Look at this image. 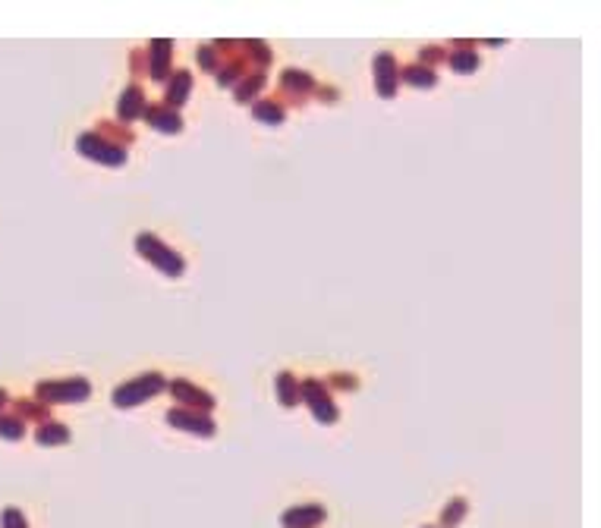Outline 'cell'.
I'll return each instance as SVG.
<instances>
[{"label":"cell","instance_id":"cell-9","mask_svg":"<svg viewBox=\"0 0 601 528\" xmlns=\"http://www.w3.org/2000/svg\"><path fill=\"white\" fill-rule=\"evenodd\" d=\"M447 513H444V525H454V522H460L463 519V513H466V500H454V503H447Z\"/></svg>","mask_w":601,"mask_h":528},{"label":"cell","instance_id":"cell-5","mask_svg":"<svg viewBox=\"0 0 601 528\" xmlns=\"http://www.w3.org/2000/svg\"><path fill=\"white\" fill-rule=\"evenodd\" d=\"M324 519L321 506H296L290 513H284V525L287 528H315Z\"/></svg>","mask_w":601,"mask_h":528},{"label":"cell","instance_id":"cell-2","mask_svg":"<svg viewBox=\"0 0 601 528\" xmlns=\"http://www.w3.org/2000/svg\"><path fill=\"white\" fill-rule=\"evenodd\" d=\"M139 245H142V251H148L145 258H152V261H158L161 267L167 270V274H180V270H183V261H180V258L173 255L171 249H164V245H161L158 239H152V236H142V239H139Z\"/></svg>","mask_w":601,"mask_h":528},{"label":"cell","instance_id":"cell-1","mask_svg":"<svg viewBox=\"0 0 601 528\" xmlns=\"http://www.w3.org/2000/svg\"><path fill=\"white\" fill-rule=\"evenodd\" d=\"M164 387V381H161V374H145V377H139V381H133V383H126V387H120L114 393V399H117V406H136V402H142L145 396H152V393H158V390Z\"/></svg>","mask_w":601,"mask_h":528},{"label":"cell","instance_id":"cell-11","mask_svg":"<svg viewBox=\"0 0 601 528\" xmlns=\"http://www.w3.org/2000/svg\"><path fill=\"white\" fill-rule=\"evenodd\" d=\"M255 117H261V119H271V123H280V119H284V110H280V107L259 104V107H255Z\"/></svg>","mask_w":601,"mask_h":528},{"label":"cell","instance_id":"cell-10","mask_svg":"<svg viewBox=\"0 0 601 528\" xmlns=\"http://www.w3.org/2000/svg\"><path fill=\"white\" fill-rule=\"evenodd\" d=\"M454 69H463V73H466V69H472L475 63H479V54H469V50H463V54H454Z\"/></svg>","mask_w":601,"mask_h":528},{"label":"cell","instance_id":"cell-4","mask_svg":"<svg viewBox=\"0 0 601 528\" xmlns=\"http://www.w3.org/2000/svg\"><path fill=\"white\" fill-rule=\"evenodd\" d=\"M167 421L177 425V427H183V431H189V434H198V437H211V434H215V425H211L208 418L192 415V412H171L167 415Z\"/></svg>","mask_w":601,"mask_h":528},{"label":"cell","instance_id":"cell-6","mask_svg":"<svg viewBox=\"0 0 601 528\" xmlns=\"http://www.w3.org/2000/svg\"><path fill=\"white\" fill-rule=\"evenodd\" d=\"M173 396H177L180 402H186V406L205 409V412H208V409L215 406V399H211L208 393H202V390H196V387H192V383H186V381H177V383H173Z\"/></svg>","mask_w":601,"mask_h":528},{"label":"cell","instance_id":"cell-8","mask_svg":"<svg viewBox=\"0 0 601 528\" xmlns=\"http://www.w3.org/2000/svg\"><path fill=\"white\" fill-rule=\"evenodd\" d=\"M277 390H280V399H284L287 406H293V402H296V381H293L290 374H280L277 377Z\"/></svg>","mask_w":601,"mask_h":528},{"label":"cell","instance_id":"cell-12","mask_svg":"<svg viewBox=\"0 0 601 528\" xmlns=\"http://www.w3.org/2000/svg\"><path fill=\"white\" fill-rule=\"evenodd\" d=\"M406 79H410L412 85H435V75L425 73V69H410V73H406Z\"/></svg>","mask_w":601,"mask_h":528},{"label":"cell","instance_id":"cell-3","mask_svg":"<svg viewBox=\"0 0 601 528\" xmlns=\"http://www.w3.org/2000/svg\"><path fill=\"white\" fill-rule=\"evenodd\" d=\"M303 396L312 402V412H315L318 421H334V418H337V409H334V402L328 399V393H324L321 383L309 381V383L303 387Z\"/></svg>","mask_w":601,"mask_h":528},{"label":"cell","instance_id":"cell-7","mask_svg":"<svg viewBox=\"0 0 601 528\" xmlns=\"http://www.w3.org/2000/svg\"><path fill=\"white\" fill-rule=\"evenodd\" d=\"M381 69V91L384 94H391L393 91V63H391V57H378V60H375V73H378Z\"/></svg>","mask_w":601,"mask_h":528}]
</instances>
